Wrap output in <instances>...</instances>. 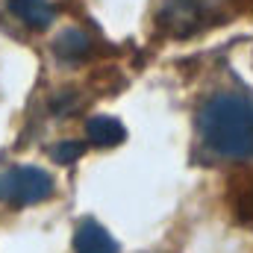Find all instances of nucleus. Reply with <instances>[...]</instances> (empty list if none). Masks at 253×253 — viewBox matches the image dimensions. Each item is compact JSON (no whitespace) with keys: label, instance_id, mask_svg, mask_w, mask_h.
Masks as SVG:
<instances>
[{"label":"nucleus","instance_id":"20e7f679","mask_svg":"<svg viewBox=\"0 0 253 253\" xmlns=\"http://www.w3.org/2000/svg\"><path fill=\"white\" fill-rule=\"evenodd\" d=\"M9 9L18 21H24L33 30H47L56 18V9L47 0H9Z\"/></svg>","mask_w":253,"mask_h":253},{"label":"nucleus","instance_id":"f257e3e1","mask_svg":"<svg viewBox=\"0 0 253 253\" xmlns=\"http://www.w3.org/2000/svg\"><path fill=\"white\" fill-rule=\"evenodd\" d=\"M197 132L203 144L233 162L253 159V100L242 94H215L197 115Z\"/></svg>","mask_w":253,"mask_h":253},{"label":"nucleus","instance_id":"423d86ee","mask_svg":"<svg viewBox=\"0 0 253 253\" xmlns=\"http://www.w3.org/2000/svg\"><path fill=\"white\" fill-rule=\"evenodd\" d=\"M53 53H56L62 62H80V59H85V56L91 53V42H88V36H85L83 30L71 27V30H65V33L56 36Z\"/></svg>","mask_w":253,"mask_h":253},{"label":"nucleus","instance_id":"6e6552de","mask_svg":"<svg viewBox=\"0 0 253 253\" xmlns=\"http://www.w3.org/2000/svg\"><path fill=\"white\" fill-rule=\"evenodd\" d=\"M183 9H189V12H200V9H206L212 0H177Z\"/></svg>","mask_w":253,"mask_h":253},{"label":"nucleus","instance_id":"f03ea898","mask_svg":"<svg viewBox=\"0 0 253 253\" xmlns=\"http://www.w3.org/2000/svg\"><path fill=\"white\" fill-rule=\"evenodd\" d=\"M53 177L36 165H15L0 171V203L6 206H36L53 194Z\"/></svg>","mask_w":253,"mask_h":253},{"label":"nucleus","instance_id":"0eeeda50","mask_svg":"<svg viewBox=\"0 0 253 253\" xmlns=\"http://www.w3.org/2000/svg\"><path fill=\"white\" fill-rule=\"evenodd\" d=\"M83 153H85V144H83V141H59V144L50 147V159H53L56 165H71V162H77Z\"/></svg>","mask_w":253,"mask_h":253},{"label":"nucleus","instance_id":"39448f33","mask_svg":"<svg viewBox=\"0 0 253 253\" xmlns=\"http://www.w3.org/2000/svg\"><path fill=\"white\" fill-rule=\"evenodd\" d=\"M85 135L94 147H118L124 144L126 138V126L118 118H109V115H97L85 124Z\"/></svg>","mask_w":253,"mask_h":253},{"label":"nucleus","instance_id":"7ed1b4c3","mask_svg":"<svg viewBox=\"0 0 253 253\" xmlns=\"http://www.w3.org/2000/svg\"><path fill=\"white\" fill-rule=\"evenodd\" d=\"M74 251L77 253H121L118 242L91 218H85L74 233Z\"/></svg>","mask_w":253,"mask_h":253}]
</instances>
